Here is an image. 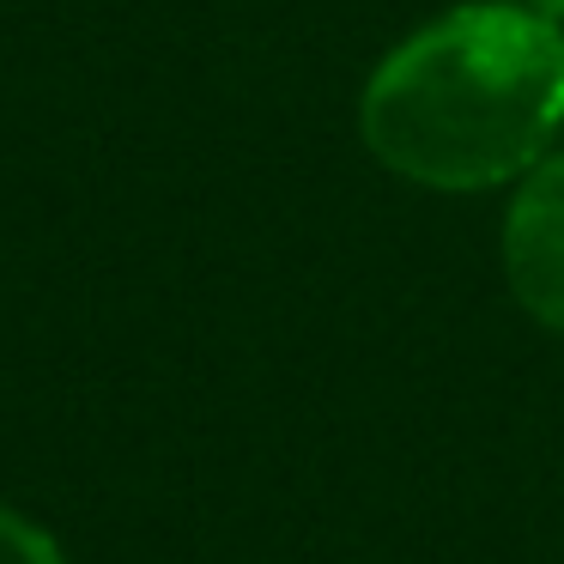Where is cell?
<instances>
[{
  "label": "cell",
  "mask_w": 564,
  "mask_h": 564,
  "mask_svg": "<svg viewBox=\"0 0 564 564\" xmlns=\"http://www.w3.org/2000/svg\"><path fill=\"white\" fill-rule=\"evenodd\" d=\"M0 564H67V552L43 522L19 516L13 503H0Z\"/></svg>",
  "instance_id": "obj_3"
},
{
  "label": "cell",
  "mask_w": 564,
  "mask_h": 564,
  "mask_svg": "<svg viewBox=\"0 0 564 564\" xmlns=\"http://www.w3.org/2000/svg\"><path fill=\"white\" fill-rule=\"evenodd\" d=\"M564 134V25L528 0H462L358 91V140L437 195L516 188Z\"/></svg>",
  "instance_id": "obj_1"
},
{
  "label": "cell",
  "mask_w": 564,
  "mask_h": 564,
  "mask_svg": "<svg viewBox=\"0 0 564 564\" xmlns=\"http://www.w3.org/2000/svg\"><path fill=\"white\" fill-rule=\"evenodd\" d=\"M528 7H534V13H546V19H558V25H564V0H528Z\"/></svg>",
  "instance_id": "obj_4"
},
{
  "label": "cell",
  "mask_w": 564,
  "mask_h": 564,
  "mask_svg": "<svg viewBox=\"0 0 564 564\" xmlns=\"http://www.w3.org/2000/svg\"><path fill=\"white\" fill-rule=\"evenodd\" d=\"M503 280L516 304L564 340V152H546L516 183L503 213Z\"/></svg>",
  "instance_id": "obj_2"
}]
</instances>
